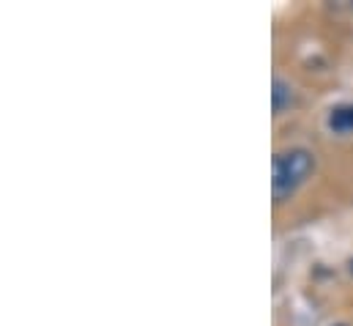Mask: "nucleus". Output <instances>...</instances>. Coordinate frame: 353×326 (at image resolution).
Wrapping results in <instances>:
<instances>
[{
	"mask_svg": "<svg viewBox=\"0 0 353 326\" xmlns=\"http://www.w3.org/2000/svg\"><path fill=\"white\" fill-rule=\"evenodd\" d=\"M315 170V157L307 148H290L274 157V178H271V189H274V200L282 203L288 200Z\"/></svg>",
	"mask_w": 353,
	"mask_h": 326,
	"instance_id": "obj_1",
	"label": "nucleus"
},
{
	"mask_svg": "<svg viewBox=\"0 0 353 326\" xmlns=\"http://www.w3.org/2000/svg\"><path fill=\"white\" fill-rule=\"evenodd\" d=\"M329 126L334 132H353V104L334 107L332 115H329Z\"/></svg>",
	"mask_w": 353,
	"mask_h": 326,
	"instance_id": "obj_2",
	"label": "nucleus"
},
{
	"mask_svg": "<svg viewBox=\"0 0 353 326\" xmlns=\"http://www.w3.org/2000/svg\"><path fill=\"white\" fill-rule=\"evenodd\" d=\"M271 102H274V113L279 115L290 102H293V90L290 85L282 80H274V90H271Z\"/></svg>",
	"mask_w": 353,
	"mask_h": 326,
	"instance_id": "obj_3",
	"label": "nucleus"
},
{
	"mask_svg": "<svg viewBox=\"0 0 353 326\" xmlns=\"http://www.w3.org/2000/svg\"><path fill=\"white\" fill-rule=\"evenodd\" d=\"M351 271H353V260H351Z\"/></svg>",
	"mask_w": 353,
	"mask_h": 326,
	"instance_id": "obj_4",
	"label": "nucleus"
}]
</instances>
